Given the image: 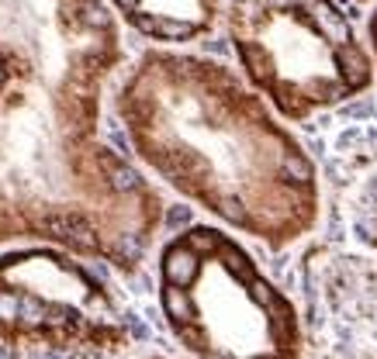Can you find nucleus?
<instances>
[{
  "label": "nucleus",
  "mask_w": 377,
  "mask_h": 359,
  "mask_svg": "<svg viewBox=\"0 0 377 359\" xmlns=\"http://www.w3.org/2000/svg\"><path fill=\"white\" fill-rule=\"evenodd\" d=\"M125 59L104 0H0V242L42 238L132 270L163 204L101 138Z\"/></svg>",
  "instance_id": "f257e3e1"
},
{
  "label": "nucleus",
  "mask_w": 377,
  "mask_h": 359,
  "mask_svg": "<svg viewBox=\"0 0 377 359\" xmlns=\"http://www.w3.org/2000/svg\"><path fill=\"white\" fill-rule=\"evenodd\" d=\"M114 111L138 159L225 225L277 249L315 228V162L218 59L142 52L114 94Z\"/></svg>",
  "instance_id": "f03ea898"
},
{
  "label": "nucleus",
  "mask_w": 377,
  "mask_h": 359,
  "mask_svg": "<svg viewBox=\"0 0 377 359\" xmlns=\"http://www.w3.org/2000/svg\"><path fill=\"white\" fill-rule=\"evenodd\" d=\"M160 304L197 359H301L295 304L215 228H187L163 249Z\"/></svg>",
  "instance_id": "7ed1b4c3"
},
{
  "label": "nucleus",
  "mask_w": 377,
  "mask_h": 359,
  "mask_svg": "<svg viewBox=\"0 0 377 359\" xmlns=\"http://www.w3.org/2000/svg\"><path fill=\"white\" fill-rule=\"evenodd\" d=\"M225 35L249 90L308 121L371 90L374 59L336 0H229Z\"/></svg>",
  "instance_id": "20e7f679"
},
{
  "label": "nucleus",
  "mask_w": 377,
  "mask_h": 359,
  "mask_svg": "<svg viewBox=\"0 0 377 359\" xmlns=\"http://www.w3.org/2000/svg\"><path fill=\"white\" fill-rule=\"evenodd\" d=\"M135 35L160 45H187L212 35L222 0H104Z\"/></svg>",
  "instance_id": "39448f33"
},
{
  "label": "nucleus",
  "mask_w": 377,
  "mask_h": 359,
  "mask_svg": "<svg viewBox=\"0 0 377 359\" xmlns=\"http://www.w3.org/2000/svg\"><path fill=\"white\" fill-rule=\"evenodd\" d=\"M367 38H371V59H374V73H377V0L371 18H367Z\"/></svg>",
  "instance_id": "423d86ee"
},
{
  "label": "nucleus",
  "mask_w": 377,
  "mask_h": 359,
  "mask_svg": "<svg viewBox=\"0 0 377 359\" xmlns=\"http://www.w3.org/2000/svg\"><path fill=\"white\" fill-rule=\"evenodd\" d=\"M353 4H371V0H353Z\"/></svg>",
  "instance_id": "0eeeda50"
}]
</instances>
